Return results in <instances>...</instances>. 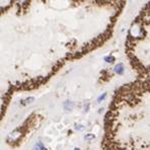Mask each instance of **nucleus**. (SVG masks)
Returning <instances> with one entry per match:
<instances>
[{
    "label": "nucleus",
    "mask_w": 150,
    "mask_h": 150,
    "mask_svg": "<svg viewBox=\"0 0 150 150\" xmlns=\"http://www.w3.org/2000/svg\"><path fill=\"white\" fill-rule=\"evenodd\" d=\"M126 0H10L1 9V65L8 93L39 87L67 62L111 38Z\"/></svg>",
    "instance_id": "obj_1"
},
{
    "label": "nucleus",
    "mask_w": 150,
    "mask_h": 150,
    "mask_svg": "<svg viewBox=\"0 0 150 150\" xmlns=\"http://www.w3.org/2000/svg\"><path fill=\"white\" fill-rule=\"evenodd\" d=\"M105 150H150V82L137 78L115 93L105 120Z\"/></svg>",
    "instance_id": "obj_2"
},
{
    "label": "nucleus",
    "mask_w": 150,
    "mask_h": 150,
    "mask_svg": "<svg viewBox=\"0 0 150 150\" xmlns=\"http://www.w3.org/2000/svg\"><path fill=\"white\" fill-rule=\"evenodd\" d=\"M126 54L138 78L150 82V1L130 26L126 39Z\"/></svg>",
    "instance_id": "obj_3"
}]
</instances>
